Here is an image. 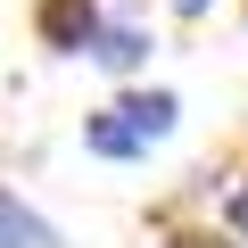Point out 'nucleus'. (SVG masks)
<instances>
[{"label":"nucleus","instance_id":"7","mask_svg":"<svg viewBox=\"0 0 248 248\" xmlns=\"http://www.w3.org/2000/svg\"><path fill=\"white\" fill-rule=\"evenodd\" d=\"M174 9H182V17H199V9H207V0H174Z\"/></svg>","mask_w":248,"mask_h":248},{"label":"nucleus","instance_id":"5","mask_svg":"<svg viewBox=\"0 0 248 248\" xmlns=\"http://www.w3.org/2000/svg\"><path fill=\"white\" fill-rule=\"evenodd\" d=\"M223 223H232V240H248V182H240V190L223 199Z\"/></svg>","mask_w":248,"mask_h":248},{"label":"nucleus","instance_id":"3","mask_svg":"<svg viewBox=\"0 0 248 248\" xmlns=\"http://www.w3.org/2000/svg\"><path fill=\"white\" fill-rule=\"evenodd\" d=\"M91 58H99L108 75H141V66H149V33H141V25H99V33H91Z\"/></svg>","mask_w":248,"mask_h":248},{"label":"nucleus","instance_id":"1","mask_svg":"<svg viewBox=\"0 0 248 248\" xmlns=\"http://www.w3.org/2000/svg\"><path fill=\"white\" fill-rule=\"evenodd\" d=\"M174 116H182L174 91H124L116 108H99V116L83 124V141H91V157H141L149 141L174 133Z\"/></svg>","mask_w":248,"mask_h":248},{"label":"nucleus","instance_id":"6","mask_svg":"<svg viewBox=\"0 0 248 248\" xmlns=\"http://www.w3.org/2000/svg\"><path fill=\"white\" fill-rule=\"evenodd\" d=\"M166 248H232L223 232H166Z\"/></svg>","mask_w":248,"mask_h":248},{"label":"nucleus","instance_id":"2","mask_svg":"<svg viewBox=\"0 0 248 248\" xmlns=\"http://www.w3.org/2000/svg\"><path fill=\"white\" fill-rule=\"evenodd\" d=\"M33 25H42V42L50 50H91V33H99V0H42L33 9Z\"/></svg>","mask_w":248,"mask_h":248},{"label":"nucleus","instance_id":"4","mask_svg":"<svg viewBox=\"0 0 248 248\" xmlns=\"http://www.w3.org/2000/svg\"><path fill=\"white\" fill-rule=\"evenodd\" d=\"M0 248H66V240H58V232H50L25 199H9V190H0Z\"/></svg>","mask_w":248,"mask_h":248}]
</instances>
